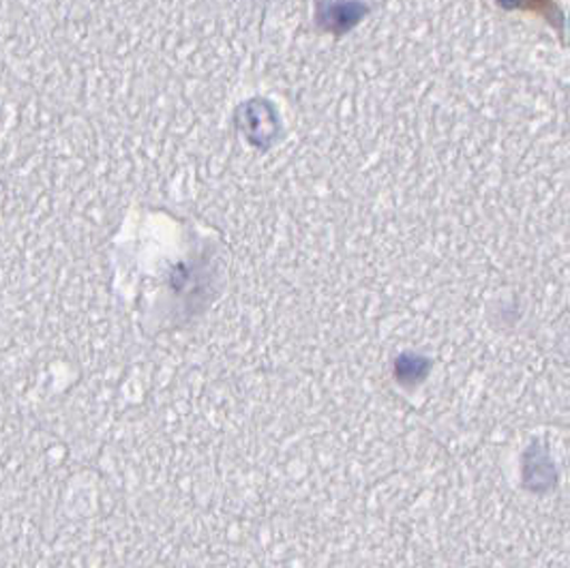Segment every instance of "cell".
I'll use <instances>...</instances> for the list:
<instances>
[]
</instances>
